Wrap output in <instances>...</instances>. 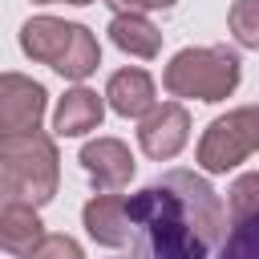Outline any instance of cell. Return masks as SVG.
<instances>
[{
	"label": "cell",
	"mask_w": 259,
	"mask_h": 259,
	"mask_svg": "<svg viewBox=\"0 0 259 259\" xmlns=\"http://www.w3.org/2000/svg\"><path fill=\"white\" fill-rule=\"evenodd\" d=\"M138 259H210L227 231L219 190L194 170H166L125 198Z\"/></svg>",
	"instance_id": "1"
},
{
	"label": "cell",
	"mask_w": 259,
	"mask_h": 259,
	"mask_svg": "<svg viewBox=\"0 0 259 259\" xmlns=\"http://www.w3.org/2000/svg\"><path fill=\"white\" fill-rule=\"evenodd\" d=\"M20 49L24 57L57 69L69 81H85L101 65V45L85 24H69L57 16H28L20 24Z\"/></svg>",
	"instance_id": "2"
},
{
	"label": "cell",
	"mask_w": 259,
	"mask_h": 259,
	"mask_svg": "<svg viewBox=\"0 0 259 259\" xmlns=\"http://www.w3.org/2000/svg\"><path fill=\"white\" fill-rule=\"evenodd\" d=\"M0 162H4V174H8L12 202L32 206V210L53 202L57 182H61V166H57L61 158H57L53 138L40 125L24 130V134H4L0 138Z\"/></svg>",
	"instance_id": "3"
},
{
	"label": "cell",
	"mask_w": 259,
	"mask_h": 259,
	"mask_svg": "<svg viewBox=\"0 0 259 259\" xmlns=\"http://www.w3.org/2000/svg\"><path fill=\"white\" fill-rule=\"evenodd\" d=\"M239 57L223 45L206 49H182L162 73V85L170 97H194V101H227L239 85Z\"/></svg>",
	"instance_id": "4"
},
{
	"label": "cell",
	"mask_w": 259,
	"mask_h": 259,
	"mask_svg": "<svg viewBox=\"0 0 259 259\" xmlns=\"http://www.w3.org/2000/svg\"><path fill=\"white\" fill-rule=\"evenodd\" d=\"M259 150V113L255 105H239L214 117L198 142V166L206 174H227Z\"/></svg>",
	"instance_id": "5"
},
{
	"label": "cell",
	"mask_w": 259,
	"mask_h": 259,
	"mask_svg": "<svg viewBox=\"0 0 259 259\" xmlns=\"http://www.w3.org/2000/svg\"><path fill=\"white\" fill-rule=\"evenodd\" d=\"M190 138V113L182 101H162L154 105L150 113H142V125H138V146L146 158L154 162H170Z\"/></svg>",
	"instance_id": "6"
},
{
	"label": "cell",
	"mask_w": 259,
	"mask_h": 259,
	"mask_svg": "<svg viewBox=\"0 0 259 259\" xmlns=\"http://www.w3.org/2000/svg\"><path fill=\"white\" fill-rule=\"evenodd\" d=\"M45 105H49V93L40 81L24 73H0V138L36 130L45 117Z\"/></svg>",
	"instance_id": "7"
},
{
	"label": "cell",
	"mask_w": 259,
	"mask_h": 259,
	"mask_svg": "<svg viewBox=\"0 0 259 259\" xmlns=\"http://www.w3.org/2000/svg\"><path fill=\"white\" fill-rule=\"evenodd\" d=\"M81 166H85L89 182L97 186V194H117L134 178V154L117 138H93V142H85L81 146Z\"/></svg>",
	"instance_id": "8"
},
{
	"label": "cell",
	"mask_w": 259,
	"mask_h": 259,
	"mask_svg": "<svg viewBox=\"0 0 259 259\" xmlns=\"http://www.w3.org/2000/svg\"><path fill=\"white\" fill-rule=\"evenodd\" d=\"M85 231L101 247H125L130 243V219H125V198L121 194H93L81 210Z\"/></svg>",
	"instance_id": "9"
},
{
	"label": "cell",
	"mask_w": 259,
	"mask_h": 259,
	"mask_svg": "<svg viewBox=\"0 0 259 259\" xmlns=\"http://www.w3.org/2000/svg\"><path fill=\"white\" fill-rule=\"evenodd\" d=\"M101 117H105V101H101L93 89L77 85V89H69V93L57 101L53 130H57V138H81V134L97 130Z\"/></svg>",
	"instance_id": "10"
},
{
	"label": "cell",
	"mask_w": 259,
	"mask_h": 259,
	"mask_svg": "<svg viewBox=\"0 0 259 259\" xmlns=\"http://www.w3.org/2000/svg\"><path fill=\"white\" fill-rule=\"evenodd\" d=\"M105 101L121 117H142L158 105L154 101V77L146 69H117L105 85Z\"/></svg>",
	"instance_id": "11"
},
{
	"label": "cell",
	"mask_w": 259,
	"mask_h": 259,
	"mask_svg": "<svg viewBox=\"0 0 259 259\" xmlns=\"http://www.w3.org/2000/svg\"><path fill=\"white\" fill-rule=\"evenodd\" d=\"M40 235H45V223L32 206H20V202L0 206V251L4 255L28 259V251L40 243Z\"/></svg>",
	"instance_id": "12"
},
{
	"label": "cell",
	"mask_w": 259,
	"mask_h": 259,
	"mask_svg": "<svg viewBox=\"0 0 259 259\" xmlns=\"http://www.w3.org/2000/svg\"><path fill=\"white\" fill-rule=\"evenodd\" d=\"M109 40H113L121 53L142 57V61H150V57L162 53V32H158V24L146 20V16H138V12L113 16V20H109Z\"/></svg>",
	"instance_id": "13"
},
{
	"label": "cell",
	"mask_w": 259,
	"mask_h": 259,
	"mask_svg": "<svg viewBox=\"0 0 259 259\" xmlns=\"http://www.w3.org/2000/svg\"><path fill=\"white\" fill-rule=\"evenodd\" d=\"M227 231L219 239V259H259V210L227 214Z\"/></svg>",
	"instance_id": "14"
},
{
	"label": "cell",
	"mask_w": 259,
	"mask_h": 259,
	"mask_svg": "<svg viewBox=\"0 0 259 259\" xmlns=\"http://www.w3.org/2000/svg\"><path fill=\"white\" fill-rule=\"evenodd\" d=\"M227 24L243 49H259V0H235L227 12Z\"/></svg>",
	"instance_id": "15"
},
{
	"label": "cell",
	"mask_w": 259,
	"mask_h": 259,
	"mask_svg": "<svg viewBox=\"0 0 259 259\" xmlns=\"http://www.w3.org/2000/svg\"><path fill=\"white\" fill-rule=\"evenodd\" d=\"M247 210H259V174L255 170L239 174L227 194V214H247Z\"/></svg>",
	"instance_id": "16"
},
{
	"label": "cell",
	"mask_w": 259,
	"mask_h": 259,
	"mask_svg": "<svg viewBox=\"0 0 259 259\" xmlns=\"http://www.w3.org/2000/svg\"><path fill=\"white\" fill-rule=\"evenodd\" d=\"M28 259H85V251L69 235H40V243L28 251Z\"/></svg>",
	"instance_id": "17"
},
{
	"label": "cell",
	"mask_w": 259,
	"mask_h": 259,
	"mask_svg": "<svg viewBox=\"0 0 259 259\" xmlns=\"http://www.w3.org/2000/svg\"><path fill=\"white\" fill-rule=\"evenodd\" d=\"M105 4L113 8V16H121V12L146 16V8H170V4H178V0H105Z\"/></svg>",
	"instance_id": "18"
},
{
	"label": "cell",
	"mask_w": 259,
	"mask_h": 259,
	"mask_svg": "<svg viewBox=\"0 0 259 259\" xmlns=\"http://www.w3.org/2000/svg\"><path fill=\"white\" fill-rule=\"evenodd\" d=\"M12 202V190H8V174H4V162H0V206Z\"/></svg>",
	"instance_id": "19"
},
{
	"label": "cell",
	"mask_w": 259,
	"mask_h": 259,
	"mask_svg": "<svg viewBox=\"0 0 259 259\" xmlns=\"http://www.w3.org/2000/svg\"><path fill=\"white\" fill-rule=\"evenodd\" d=\"M69 4H93V0H69Z\"/></svg>",
	"instance_id": "20"
},
{
	"label": "cell",
	"mask_w": 259,
	"mask_h": 259,
	"mask_svg": "<svg viewBox=\"0 0 259 259\" xmlns=\"http://www.w3.org/2000/svg\"><path fill=\"white\" fill-rule=\"evenodd\" d=\"M32 4H57V0H32Z\"/></svg>",
	"instance_id": "21"
}]
</instances>
